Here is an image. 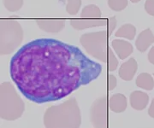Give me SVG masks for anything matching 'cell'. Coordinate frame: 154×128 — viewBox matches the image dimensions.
I'll use <instances>...</instances> for the list:
<instances>
[{"mask_svg": "<svg viewBox=\"0 0 154 128\" xmlns=\"http://www.w3.org/2000/svg\"><path fill=\"white\" fill-rule=\"evenodd\" d=\"M102 66L76 46L53 39L33 40L12 56L10 73L27 99L41 104L59 101L95 80Z\"/></svg>", "mask_w": 154, "mask_h": 128, "instance_id": "obj_1", "label": "cell"}, {"mask_svg": "<svg viewBox=\"0 0 154 128\" xmlns=\"http://www.w3.org/2000/svg\"><path fill=\"white\" fill-rule=\"evenodd\" d=\"M46 128H78L82 124L81 110L75 97L58 105L51 106L44 114Z\"/></svg>", "mask_w": 154, "mask_h": 128, "instance_id": "obj_2", "label": "cell"}, {"mask_svg": "<svg viewBox=\"0 0 154 128\" xmlns=\"http://www.w3.org/2000/svg\"><path fill=\"white\" fill-rule=\"evenodd\" d=\"M25 110V104L11 82L0 85V117L5 121L21 118Z\"/></svg>", "mask_w": 154, "mask_h": 128, "instance_id": "obj_3", "label": "cell"}, {"mask_svg": "<svg viewBox=\"0 0 154 128\" xmlns=\"http://www.w3.org/2000/svg\"><path fill=\"white\" fill-rule=\"evenodd\" d=\"M110 35L107 31H99L84 34L80 38V43L89 56L106 63L108 59V39Z\"/></svg>", "mask_w": 154, "mask_h": 128, "instance_id": "obj_4", "label": "cell"}, {"mask_svg": "<svg viewBox=\"0 0 154 128\" xmlns=\"http://www.w3.org/2000/svg\"><path fill=\"white\" fill-rule=\"evenodd\" d=\"M23 39V30L17 21L5 20L0 22V55L12 53Z\"/></svg>", "mask_w": 154, "mask_h": 128, "instance_id": "obj_5", "label": "cell"}, {"mask_svg": "<svg viewBox=\"0 0 154 128\" xmlns=\"http://www.w3.org/2000/svg\"><path fill=\"white\" fill-rule=\"evenodd\" d=\"M108 100L99 97L93 103L90 109V120L95 128H104L108 126Z\"/></svg>", "mask_w": 154, "mask_h": 128, "instance_id": "obj_6", "label": "cell"}, {"mask_svg": "<svg viewBox=\"0 0 154 128\" xmlns=\"http://www.w3.org/2000/svg\"><path fill=\"white\" fill-rule=\"evenodd\" d=\"M137 70L138 63L136 60L134 58H129L128 61L122 64L118 71V74L122 79L125 81H130L135 75Z\"/></svg>", "mask_w": 154, "mask_h": 128, "instance_id": "obj_7", "label": "cell"}, {"mask_svg": "<svg viewBox=\"0 0 154 128\" xmlns=\"http://www.w3.org/2000/svg\"><path fill=\"white\" fill-rule=\"evenodd\" d=\"M108 24L107 19H82V20H71L70 25L76 30H83L87 28L103 27Z\"/></svg>", "mask_w": 154, "mask_h": 128, "instance_id": "obj_8", "label": "cell"}, {"mask_svg": "<svg viewBox=\"0 0 154 128\" xmlns=\"http://www.w3.org/2000/svg\"><path fill=\"white\" fill-rule=\"evenodd\" d=\"M111 46L116 55L121 60H124L130 56L134 51L133 45L123 39H114L111 42Z\"/></svg>", "mask_w": 154, "mask_h": 128, "instance_id": "obj_9", "label": "cell"}, {"mask_svg": "<svg viewBox=\"0 0 154 128\" xmlns=\"http://www.w3.org/2000/svg\"><path fill=\"white\" fill-rule=\"evenodd\" d=\"M37 25L46 33L58 34L65 27L64 20H38Z\"/></svg>", "mask_w": 154, "mask_h": 128, "instance_id": "obj_10", "label": "cell"}, {"mask_svg": "<svg viewBox=\"0 0 154 128\" xmlns=\"http://www.w3.org/2000/svg\"><path fill=\"white\" fill-rule=\"evenodd\" d=\"M153 43L154 34L150 28H146L138 35L135 41V46L140 52H145Z\"/></svg>", "mask_w": 154, "mask_h": 128, "instance_id": "obj_11", "label": "cell"}, {"mask_svg": "<svg viewBox=\"0 0 154 128\" xmlns=\"http://www.w3.org/2000/svg\"><path fill=\"white\" fill-rule=\"evenodd\" d=\"M130 105L135 110H143L149 102V96L141 91H134L129 97Z\"/></svg>", "mask_w": 154, "mask_h": 128, "instance_id": "obj_12", "label": "cell"}, {"mask_svg": "<svg viewBox=\"0 0 154 128\" xmlns=\"http://www.w3.org/2000/svg\"><path fill=\"white\" fill-rule=\"evenodd\" d=\"M109 109L115 113H122L126 110L128 102L127 97L123 94L116 93L112 95L108 101Z\"/></svg>", "mask_w": 154, "mask_h": 128, "instance_id": "obj_13", "label": "cell"}, {"mask_svg": "<svg viewBox=\"0 0 154 128\" xmlns=\"http://www.w3.org/2000/svg\"><path fill=\"white\" fill-rule=\"evenodd\" d=\"M135 84L138 87L146 91H152L154 88L153 77L147 73H141L136 78Z\"/></svg>", "mask_w": 154, "mask_h": 128, "instance_id": "obj_14", "label": "cell"}, {"mask_svg": "<svg viewBox=\"0 0 154 128\" xmlns=\"http://www.w3.org/2000/svg\"><path fill=\"white\" fill-rule=\"evenodd\" d=\"M135 35H136V28L130 23H127L121 26L116 30L115 34V36L117 38H124L129 40H133L134 39Z\"/></svg>", "mask_w": 154, "mask_h": 128, "instance_id": "obj_15", "label": "cell"}, {"mask_svg": "<svg viewBox=\"0 0 154 128\" xmlns=\"http://www.w3.org/2000/svg\"><path fill=\"white\" fill-rule=\"evenodd\" d=\"M101 16L102 13L100 9L94 4L85 6L81 13L82 18H100Z\"/></svg>", "mask_w": 154, "mask_h": 128, "instance_id": "obj_16", "label": "cell"}, {"mask_svg": "<svg viewBox=\"0 0 154 128\" xmlns=\"http://www.w3.org/2000/svg\"><path fill=\"white\" fill-rule=\"evenodd\" d=\"M82 6V0H67L66 12L69 15L75 16L79 12Z\"/></svg>", "mask_w": 154, "mask_h": 128, "instance_id": "obj_17", "label": "cell"}, {"mask_svg": "<svg viewBox=\"0 0 154 128\" xmlns=\"http://www.w3.org/2000/svg\"><path fill=\"white\" fill-rule=\"evenodd\" d=\"M4 5L10 12H17L22 9L23 0H4Z\"/></svg>", "mask_w": 154, "mask_h": 128, "instance_id": "obj_18", "label": "cell"}, {"mask_svg": "<svg viewBox=\"0 0 154 128\" xmlns=\"http://www.w3.org/2000/svg\"><path fill=\"white\" fill-rule=\"evenodd\" d=\"M128 4V0H108V6L114 11L123 10Z\"/></svg>", "mask_w": 154, "mask_h": 128, "instance_id": "obj_19", "label": "cell"}, {"mask_svg": "<svg viewBox=\"0 0 154 128\" xmlns=\"http://www.w3.org/2000/svg\"><path fill=\"white\" fill-rule=\"evenodd\" d=\"M107 63H108V69L110 72H113L118 67V60L114 55L112 50L109 47L108 50V59H107Z\"/></svg>", "mask_w": 154, "mask_h": 128, "instance_id": "obj_20", "label": "cell"}, {"mask_svg": "<svg viewBox=\"0 0 154 128\" xmlns=\"http://www.w3.org/2000/svg\"><path fill=\"white\" fill-rule=\"evenodd\" d=\"M108 29H107V32L110 35V37L111 36V34L113 33V31L115 30L116 27V16H111L108 19Z\"/></svg>", "mask_w": 154, "mask_h": 128, "instance_id": "obj_21", "label": "cell"}, {"mask_svg": "<svg viewBox=\"0 0 154 128\" xmlns=\"http://www.w3.org/2000/svg\"><path fill=\"white\" fill-rule=\"evenodd\" d=\"M145 10L148 15L154 16V0H146V1Z\"/></svg>", "mask_w": 154, "mask_h": 128, "instance_id": "obj_22", "label": "cell"}, {"mask_svg": "<svg viewBox=\"0 0 154 128\" xmlns=\"http://www.w3.org/2000/svg\"><path fill=\"white\" fill-rule=\"evenodd\" d=\"M107 85H108V90L109 91H112L116 87L117 85V79L116 78L113 74H110L108 76V81H107Z\"/></svg>", "mask_w": 154, "mask_h": 128, "instance_id": "obj_23", "label": "cell"}, {"mask_svg": "<svg viewBox=\"0 0 154 128\" xmlns=\"http://www.w3.org/2000/svg\"><path fill=\"white\" fill-rule=\"evenodd\" d=\"M147 57H148L149 62H151L152 64H153L154 65V46L151 48V50L149 51Z\"/></svg>", "mask_w": 154, "mask_h": 128, "instance_id": "obj_24", "label": "cell"}, {"mask_svg": "<svg viewBox=\"0 0 154 128\" xmlns=\"http://www.w3.org/2000/svg\"><path fill=\"white\" fill-rule=\"evenodd\" d=\"M148 115L150 117L154 118V98L152 99V103H151V105H150V107H149Z\"/></svg>", "mask_w": 154, "mask_h": 128, "instance_id": "obj_25", "label": "cell"}, {"mask_svg": "<svg viewBox=\"0 0 154 128\" xmlns=\"http://www.w3.org/2000/svg\"><path fill=\"white\" fill-rule=\"evenodd\" d=\"M140 1V0H130V2H132L134 4H137Z\"/></svg>", "mask_w": 154, "mask_h": 128, "instance_id": "obj_26", "label": "cell"}, {"mask_svg": "<svg viewBox=\"0 0 154 128\" xmlns=\"http://www.w3.org/2000/svg\"><path fill=\"white\" fill-rule=\"evenodd\" d=\"M153 76H154V73H153Z\"/></svg>", "mask_w": 154, "mask_h": 128, "instance_id": "obj_27", "label": "cell"}]
</instances>
